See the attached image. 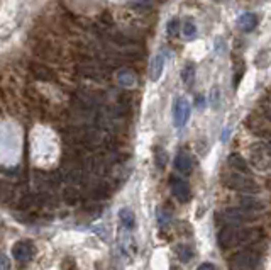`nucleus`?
<instances>
[{"label":"nucleus","mask_w":271,"mask_h":270,"mask_svg":"<svg viewBox=\"0 0 271 270\" xmlns=\"http://www.w3.org/2000/svg\"><path fill=\"white\" fill-rule=\"evenodd\" d=\"M224 184L232 190H239V192L244 194H253L258 190V185L254 184L253 178H249L246 175H242V172L239 173H229L224 178Z\"/></svg>","instance_id":"1"},{"label":"nucleus","mask_w":271,"mask_h":270,"mask_svg":"<svg viewBox=\"0 0 271 270\" xmlns=\"http://www.w3.org/2000/svg\"><path fill=\"white\" fill-rule=\"evenodd\" d=\"M239 236H241V230H239V226L236 224H224L220 228L219 235H217V243H219L220 248H232L241 243L239 240Z\"/></svg>","instance_id":"2"},{"label":"nucleus","mask_w":271,"mask_h":270,"mask_svg":"<svg viewBox=\"0 0 271 270\" xmlns=\"http://www.w3.org/2000/svg\"><path fill=\"white\" fill-rule=\"evenodd\" d=\"M217 218H219V223L222 224H242L246 223V221H251L253 219V214L249 213V211L244 208V209H237V208H231V209H226L224 213L217 214Z\"/></svg>","instance_id":"3"},{"label":"nucleus","mask_w":271,"mask_h":270,"mask_svg":"<svg viewBox=\"0 0 271 270\" xmlns=\"http://www.w3.org/2000/svg\"><path fill=\"white\" fill-rule=\"evenodd\" d=\"M258 263H259V255L253 248L239 252L237 255L232 258V267H236V268H254V267H258Z\"/></svg>","instance_id":"4"},{"label":"nucleus","mask_w":271,"mask_h":270,"mask_svg":"<svg viewBox=\"0 0 271 270\" xmlns=\"http://www.w3.org/2000/svg\"><path fill=\"white\" fill-rule=\"evenodd\" d=\"M190 104L187 99H177L173 104V123L177 128H183L190 118Z\"/></svg>","instance_id":"5"},{"label":"nucleus","mask_w":271,"mask_h":270,"mask_svg":"<svg viewBox=\"0 0 271 270\" xmlns=\"http://www.w3.org/2000/svg\"><path fill=\"white\" fill-rule=\"evenodd\" d=\"M171 190L173 195L177 197L180 202H188L190 197H192V190H190V185L187 180L178 178V177H171Z\"/></svg>","instance_id":"6"},{"label":"nucleus","mask_w":271,"mask_h":270,"mask_svg":"<svg viewBox=\"0 0 271 270\" xmlns=\"http://www.w3.org/2000/svg\"><path fill=\"white\" fill-rule=\"evenodd\" d=\"M163 68H164V53L159 51L153 56L151 65H150V78L153 82H158L163 75Z\"/></svg>","instance_id":"7"},{"label":"nucleus","mask_w":271,"mask_h":270,"mask_svg":"<svg viewBox=\"0 0 271 270\" xmlns=\"http://www.w3.org/2000/svg\"><path fill=\"white\" fill-rule=\"evenodd\" d=\"M175 168H177L180 173H183V175H187V173L192 172L193 160H192V156H190V153L180 151L177 158H175Z\"/></svg>","instance_id":"8"},{"label":"nucleus","mask_w":271,"mask_h":270,"mask_svg":"<svg viewBox=\"0 0 271 270\" xmlns=\"http://www.w3.org/2000/svg\"><path fill=\"white\" fill-rule=\"evenodd\" d=\"M239 28H241L242 31H253L254 28L258 26V15L256 14H242L241 17H239Z\"/></svg>","instance_id":"9"},{"label":"nucleus","mask_w":271,"mask_h":270,"mask_svg":"<svg viewBox=\"0 0 271 270\" xmlns=\"http://www.w3.org/2000/svg\"><path fill=\"white\" fill-rule=\"evenodd\" d=\"M229 165L234 168V170H237V172H242V173H248L249 172L248 162L244 160L242 156H239V155H231L229 156Z\"/></svg>","instance_id":"10"},{"label":"nucleus","mask_w":271,"mask_h":270,"mask_svg":"<svg viewBox=\"0 0 271 270\" xmlns=\"http://www.w3.org/2000/svg\"><path fill=\"white\" fill-rule=\"evenodd\" d=\"M182 80L185 85H192L193 80H195V65L193 63H187L183 68V72H182Z\"/></svg>","instance_id":"11"},{"label":"nucleus","mask_w":271,"mask_h":270,"mask_svg":"<svg viewBox=\"0 0 271 270\" xmlns=\"http://www.w3.org/2000/svg\"><path fill=\"white\" fill-rule=\"evenodd\" d=\"M251 163H253V165H256L258 168H264V165L268 163V153H266V150L253 151Z\"/></svg>","instance_id":"12"},{"label":"nucleus","mask_w":271,"mask_h":270,"mask_svg":"<svg viewBox=\"0 0 271 270\" xmlns=\"http://www.w3.org/2000/svg\"><path fill=\"white\" fill-rule=\"evenodd\" d=\"M155 162H156V165L159 168H163L164 165H166V162H168V155H166V151L163 150V148H156L155 150Z\"/></svg>","instance_id":"13"},{"label":"nucleus","mask_w":271,"mask_h":270,"mask_svg":"<svg viewBox=\"0 0 271 270\" xmlns=\"http://www.w3.org/2000/svg\"><path fill=\"white\" fill-rule=\"evenodd\" d=\"M177 253H178V257H180V260L182 262H188L190 258H192V255H193V252H192V248L190 246H187V245H182L177 250Z\"/></svg>","instance_id":"14"},{"label":"nucleus","mask_w":271,"mask_h":270,"mask_svg":"<svg viewBox=\"0 0 271 270\" xmlns=\"http://www.w3.org/2000/svg\"><path fill=\"white\" fill-rule=\"evenodd\" d=\"M120 218H122V223L126 224V228L134 226V214H132L129 209H122L120 211Z\"/></svg>","instance_id":"15"},{"label":"nucleus","mask_w":271,"mask_h":270,"mask_svg":"<svg viewBox=\"0 0 271 270\" xmlns=\"http://www.w3.org/2000/svg\"><path fill=\"white\" fill-rule=\"evenodd\" d=\"M195 34H196V26L192 20H187V22L183 24V36L185 38H193Z\"/></svg>","instance_id":"16"},{"label":"nucleus","mask_w":271,"mask_h":270,"mask_svg":"<svg viewBox=\"0 0 271 270\" xmlns=\"http://www.w3.org/2000/svg\"><path fill=\"white\" fill-rule=\"evenodd\" d=\"M241 204H242L246 209H263V204L258 202V200L251 199V197H244V199H241Z\"/></svg>","instance_id":"17"},{"label":"nucleus","mask_w":271,"mask_h":270,"mask_svg":"<svg viewBox=\"0 0 271 270\" xmlns=\"http://www.w3.org/2000/svg\"><path fill=\"white\" fill-rule=\"evenodd\" d=\"M209 102H210V105H212L214 109L217 107V105H219V88H217V87L212 88L210 97H209Z\"/></svg>","instance_id":"18"},{"label":"nucleus","mask_w":271,"mask_h":270,"mask_svg":"<svg viewBox=\"0 0 271 270\" xmlns=\"http://www.w3.org/2000/svg\"><path fill=\"white\" fill-rule=\"evenodd\" d=\"M178 24H180V22H178V19H173L171 22L168 24V34H169V36H175V34H177Z\"/></svg>","instance_id":"19"},{"label":"nucleus","mask_w":271,"mask_h":270,"mask_svg":"<svg viewBox=\"0 0 271 270\" xmlns=\"http://www.w3.org/2000/svg\"><path fill=\"white\" fill-rule=\"evenodd\" d=\"M199 268H200V270H214L215 265H214V263H202Z\"/></svg>","instance_id":"20"}]
</instances>
